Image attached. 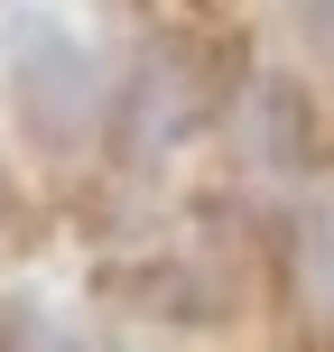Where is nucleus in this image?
I'll return each mask as SVG.
<instances>
[{"label":"nucleus","instance_id":"obj_1","mask_svg":"<svg viewBox=\"0 0 334 352\" xmlns=\"http://www.w3.org/2000/svg\"><path fill=\"white\" fill-rule=\"evenodd\" d=\"M213 121V74L195 65V47H149L140 84L121 93V148L149 158V148H176L186 130Z\"/></svg>","mask_w":334,"mask_h":352},{"label":"nucleus","instance_id":"obj_2","mask_svg":"<svg viewBox=\"0 0 334 352\" xmlns=\"http://www.w3.org/2000/svg\"><path fill=\"white\" fill-rule=\"evenodd\" d=\"M19 111H28V130L37 140H74L84 130V111H93V56L74 47L56 19H28L19 28Z\"/></svg>","mask_w":334,"mask_h":352},{"label":"nucleus","instance_id":"obj_3","mask_svg":"<svg viewBox=\"0 0 334 352\" xmlns=\"http://www.w3.org/2000/svg\"><path fill=\"white\" fill-rule=\"evenodd\" d=\"M298 278H306L316 324L334 334V186H316V204H306V223H298Z\"/></svg>","mask_w":334,"mask_h":352},{"label":"nucleus","instance_id":"obj_4","mask_svg":"<svg viewBox=\"0 0 334 352\" xmlns=\"http://www.w3.org/2000/svg\"><path fill=\"white\" fill-rule=\"evenodd\" d=\"M288 19H298L306 56H316V65H334V0H288Z\"/></svg>","mask_w":334,"mask_h":352}]
</instances>
